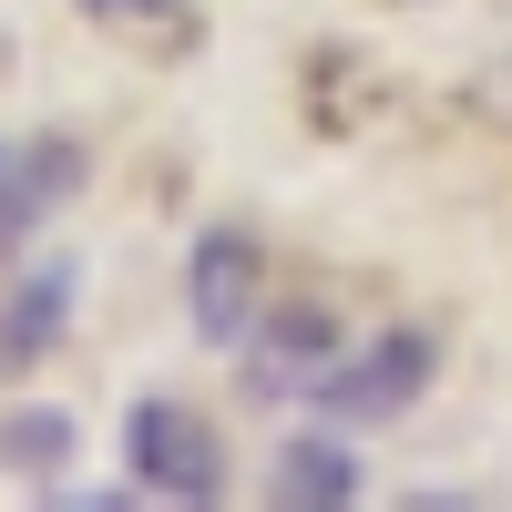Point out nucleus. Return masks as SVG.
<instances>
[{
	"label": "nucleus",
	"mask_w": 512,
	"mask_h": 512,
	"mask_svg": "<svg viewBox=\"0 0 512 512\" xmlns=\"http://www.w3.org/2000/svg\"><path fill=\"white\" fill-rule=\"evenodd\" d=\"M256 308H267V256H256L246 226H205L195 256H185V318L205 349H236V338L256 328Z\"/></svg>",
	"instance_id": "nucleus-3"
},
{
	"label": "nucleus",
	"mask_w": 512,
	"mask_h": 512,
	"mask_svg": "<svg viewBox=\"0 0 512 512\" xmlns=\"http://www.w3.org/2000/svg\"><path fill=\"white\" fill-rule=\"evenodd\" d=\"M103 31H123V41H154V52H185L195 41V11L185 0H82Z\"/></svg>",
	"instance_id": "nucleus-9"
},
{
	"label": "nucleus",
	"mask_w": 512,
	"mask_h": 512,
	"mask_svg": "<svg viewBox=\"0 0 512 512\" xmlns=\"http://www.w3.org/2000/svg\"><path fill=\"white\" fill-rule=\"evenodd\" d=\"M72 267H62V256H52V267H31L11 297H0V369H41V359H52L62 349V318H72Z\"/></svg>",
	"instance_id": "nucleus-6"
},
{
	"label": "nucleus",
	"mask_w": 512,
	"mask_h": 512,
	"mask_svg": "<svg viewBox=\"0 0 512 512\" xmlns=\"http://www.w3.org/2000/svg\"><path fill=\"white\" fill-rule=\"evenodd\" d=\"M287 512H338V502H359V461H349V431H308V441H287L277 451V482H267Z\"/></svg>",
	"instance_id": "nucleus-7"
},
{
	"label": "nucleus",
	"mask_w": 512,
	"mask_h": 512,
	"mask_svg": "<svg viewBox=\"0 0 512 512\" xmlns=\"http://www.w3.org/2000/svg\"><path fill=\"white\" fill-rule=\"evenodd\" d=\"M82 185V144L72 134H31V144H0V246H21L52 205Z\"/></svg>",
	"instance_id": "nucleus-5"
},
{
	"label": "nucleus",
	"mask_w": 512,
	"mask_h": 512,
	"mask_svg": "<svg viewBox=\"0 0 512 512\" xmlns=\"http://www.w3.org/2000/svg\"><path fill=\"white\" fill-rule=\"evenodd\" d=\"M431 369H441L431 328H379L369 349H338L308 379V410L328 420V431H379V420H400L420 390H431Z\"/></svg>",
	"instance_id": "nucleus-1"
},
{
	"label": "nucleus",
	"mask_w": 512,
	"mask_h": 512,
	"mask_svg": "<svg viewBox=\"0 0 512 512\" xmlns=\"http://www.w3.org/2000/svg\"><path fill=\"white\" fill-rule=\"evenodd\" d=\"M236 359H246V390H256V400H308V379L338 359V318L318 308V297L256 308V328L236 338Z\"/></svg>",
	"instance_id": "nucleus-4"
},
{
	"label": "nucleus",
	"mask_w": 512,
	"mask_h": 512,
	"mask_svg": "<svg viewBox=\"0 0 512 512\" xmlns=\"http://www.w3.org/2000/svg\"><path fill=\"white\" fill-rule=\"evenodd\" d=\"M62 461H72V420H62V410H11V420H0V472L52 482Z\"/></svg>",
	"instance_id": "nucleus-8"
},
{
	"label": "nucleus",
	"mask_w": 512,
	"mask_h": 512,
	"mask_svg": "<svg viewBox=\"0 0 512 512\" xmlns=\"http://www.w3.org/2000/svg\"><path fill=\"white\" fill-rule=\"evenodd\" d=\"M123 472L154 502H226V441H216V420L185 410V400H134V420H123Z\"/></svg>",
	"instance_id": "nucleus-2"
}]
</instances>
